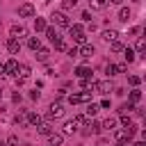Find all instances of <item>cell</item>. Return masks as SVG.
I'll return each mask as SVG.
<instances>
[{
  "label": "cell",
  "mask_w": 146,
  "mask_h": 146,
  "mask_svg": "<svg viewBox=\"0 0 146 146\" xmlns=\"http://www.w3.org/2000/svg\"><path fill=\"white\" fill-rule=\"evenodd\" d=\"M139 100H141V91H139V89H132V91H130V103L135 105V103H139Z\"/></svg>",
  "instance_id": "obj_27"
},
{
  "label": "cell",
  "mask_w": 146,
  "mask_h": 146,
  "mask_svg": "<svg viewBox=\"0 0 146 146\" xmlns=\"http://www.w3.org/2000/svg\"><path fill=\"white\" fill-rule=\"evenodd\" d=\"M0 96H2V91H0Z\"/></svg>",
  "instance_id": "obj_43"
},
{
  "label": "cell",
  "mask_w": 146,
  "mask_h": 146,
  "mask_svg": "<svg viewBox=\"0 0 146 146\" xmlns=\"http://www.w3.org/2000/svg\"><path fill=\"white\" fill-rule=\"evenodd\" d=\"M78 125H80V123H78L75 119H71V121H66V123H64V128H62V130H64L62 135H73V132L78 130Z\"/></svg>",
  "instance_id": "obj_10"
},
{
  "label": "cell",
  "mask_w": 146,
  "mask_h": 146,
  "mask_svg": "<svg viewBox=\"0 0 146 146\" xmlns=\"http://www.w3.org/2000/svg\"><path fill=\"white\" fill-rule=\"evenodd\" d=\"M75 75H78L80 80H82V78H89V75H91V68H89V66H78V68H75Z\"/></svg>",
  "instance_id": "obj_17"
},
{
  "label": "cell",
  "mask_w": 146,
  "mask_h": 146,
  "mask_svg": "<svg viewBox=\"0 0 146 146\" xmlns=\"http://www.w3.org/2000/svg\"><path fill=\"white\" fill-rule=\"evenodd\" d=\"M91 89L96 94H110L112 91V84H110V80H98V82H91Z\"/></svg>",
  "instance_id": "obj_4"
},
{
  "label": "cell",
  "mask_w": 146,
  "mask_h": 146,
  "mask_svg": "<svg viewBox=\"0 0 146 146\" xmlns=\"http://www.w3.org/2000/svg\"><path fill=\"white\" fill-rule=\"evenodd\" d=\"M7 50H9L11 55H18V50H21V41H18V39H9V41H7Z\"/></svg>",
  "instance_id": "obj_12"
},
{
  "label": "cell",
  "mask_w": 146,
  "mask_h": 146,
  "mask_svg": "<svg viewBox=\"0 0 146 146\" xmlns=\"http://www.w3.org/2000/svg\"><path fill=\"white\" fill-rule=\"evenodd\" d=\"M112 132H114V137H116V141H119L121 146H128L130 137H128V132H125V130H112Z\"/></svg>",
  "instance_id": "obj_11"
},
{
  "label": "cell",
  "mask_w": 146,
  "mask_h": 146,
  "mask_svg": "<svg viewBox=\"0 0 146 146\" xmlns=\"http://www.w3.org/2000/svg\"><path fill=\"white\" fill-rule=\"evenodd\" d=\"M7 146H18V139H16V137H14V135H11V137H9V139H7Z\"/></svg>",
  "instance_id": "obj_37"
},
{
  "label": "cell",
  "mask_w": 146,
  "mask_h": 146,
  "mask_svg": "<svg viewBox=\"0 0 146 146\" xmlns=\"http://www.w3.org/2000/svg\"><path fill=\"white\" fill-rule=\"evenodd\" d=\"M123 48H125V46H123L121 41H112V50H114V52H123Z\"/></svg>",
  "instance_id": "obj_32"
},
{
  "label": "cell",
  "mask_w": 146,
  "mask_h": 146,
  "mask_svg": "<svg viewBox=\"0 0 146 146\" xmlns=\"http://www.w3.org/2000/svg\"><path fill=\"white\" fill-rule=\"evenodd\" d=\"M78 55L84 57V59H89V57L94 55V46H91V43H82V46L78 48Z\"/></svg>",
  "instance_id": "obj_9"
},
{
  "label": "cell",
  "mask_w": 146,
  "mask_h": 146,
  "mask_svg": "<svg viewBox=\"0 0 146 146\" xmlns=\"http://www.w3.org/2000/svg\"><path fill=\"white\" fill-rule=\"evenodd\" d=\"M137 52H144V48H146V43H144V39H137Z\"/></svg>",
  "instance_id": "obj_33"
},
{
  "label": "cell",
  "mask_w": 146,
  "mask_h": 146,
  "mask_svg": "<svg viewBox=\"0 0 146 146\" xmlns=\"http://www.w3.org/2000/svg\"><path fill=\"white\" fill-rule=\"evenodd\" d=\"M96 112H98V105H94V103H89V105H87V114H84V116H87V119H91V116H94Z\"/></svg>",
  "instance_id": "obj_29"
},
{
  "label": "cell",
  "mask_w": 146,
  "mask_h": 146,
  "mask_svg": "<svg viewBox=\"0 0 146 146\" xmlns=\"http://www.w3.org/2000/svg\"><path fill=\"white\" fill-rule=\"evenodd\" d=\"M48 57H50V50L48 48H39L36 50V59L39 62H48Z\"/></svg>",
  "instance_id": "obj_18"
},
{
  "label": "cell",
  "mask_w": 146,
  "mask_h": 146,
  "mask_svg": "<svg viewBox=\"0 0 146 146\" xmlns=\"http://www.w3.org/2000/svg\"><path fill=\"white\" fill-rule=\"evenodd\" d=\"M132 110H135V105H132V103H123V105H121V110H119V112H121V114H130V112H132Z\"/></svg>",
  "instance_id": "obj_30"
},
{
  "label": "cell",
  "mask_w": 146,
  "mask_h": 146,
  "mask_svg": "<svg viewBox=\"0 0 146 146\" xmlns=\"http://www.w3.org/2000/svg\"><path fill=\"white\" fill-rule=\"evenodd\" d=\"M50 18H52V23L59 25V27H68V25H71V21H68V16H66L64 11H55Z\"/></svg>",
  "instance_id": "obj_5"
},
{
  "label": "cell",
  "mask_w": 146,
  "mask_h": 146,
  "mask_svg": "<svg viewBox=\"0 0 146 146\" xmlns=\"http://www.w3.org/2000/svg\"><path fill=\"white\" fill-rule=\"evenodd\" d=\"M87 100H91V91H78V94H71V96H68V103H71V105L87 103Z\"/></svg>",
  "instance_id": "obj_3"
},
{
  "label": "cell",
  "mask_w": 146,
  "mask_h": 146,
  "mask_svg": "<svg viewBox=\"0 0 146 146\" xmlns=\"http://www.w3.org/2000/svg\"><path fill=\"white\" fill-rule=\"evenodd\" d=\"M18 73H21L18 78H25V80H27L32 71H30V66H27V64H18Z\"/></svg>",
  "instance_id": "obj_21"
},
{
  "label": "cell",
  "mask_w": 146,
  "mask_h": 146,
  "mask_svg": "<svg viewBox=\"0 0 146 146\" xmlns=\"http://www.w3.org/2000/svg\"><path fill=\"white\" fill-rule=\"evenodd\" d=\"M119 21H123V23L130 21V9H128V7H121V9H119Z\"/></svg>",
  "instance_id": "obj_19"
},
{
  "label": "cell",
  "mask_w": 146,
  "mask_h": 146,
  "mask_svg": "<svg viewBox=\"0 0 146 146\" xmlns=\"http://www.w3.org/2000/svg\"><path fill=\"white\" fill-rule=\"evenodd\" d=\"M78 5V0H62V9H73Z\"/></svg>",
  "instance_id": "obj_31"
},
{
  "label": "cell",
  "mask_w": 146,
  "mask_h": 146,
  "mask_svg": "<svg viewBox=\"0 0 146 146\" xmlns=\"http://www.w3.org/2000/svg\"><path fill=\"white\" fill-rule=\"evenodd\" d=\"M27 48L36 52V50L41 48V41H39V36H30V39H27Z\"/></svg>",
  "instance_id": "obj_16"
},
{
  "label": "cell",
  "mask_w": 146,
  "mask_h": 146,
  "mask_svg": "<svg viewBox=\"0 0 146 146\" xmlns=\"http://www.w3.org/2000/svg\"><path fill=\"white\" fill-rule=\"evenodd\" d=\"M48 137H50V146H59V144L64 141V135H55V132H50Z\"/></svg>",
  "instance_id": "obj_24"
},
{
  "label": "cell",
  "mask_w": 146,
  "mask_h": 146,
  "mask_svg": "<svg viewBox=\"0 0 146 146\" xmlns=\"http://www.w3.org/2000/svg\"><path fill=\"white\" fill-rule=\"evenodd\" d=\"M128 82H130L132 87H137V84H139L141 80H139V75H130V78H128Z\"/></svg>",
  "instance_id": "obj_34"
},
{
  "label": "cell",
  "mask_w": 146,
  "mask_h": 146,
  "mask_svg": "<svg viewBox=\"0 0 146 146\" xmlns=\"http://www.w3.org/2000/svg\"><path fill=\"white\" fill-rule=\"evenodd\" d=\"M36 128H39V135H46V137H48V135L52 132V130H50V125H48V123H43V121H41V123H39Z\"/></svg>",
  "instance_id": "obj_28"
},
{
  "label": "cell",
  "mask_w": 146,
  "mask_h": 146,
  "mask_svg": "<svg viewBox=\"0 0 146 146\" xmlns=\"http://www.w3.org/2000/svg\"><path fill=\"white\" fill-rule=\"evenodd\" d=\"M123 57H125V62L130 64V62H135V50L132 48H123Z\"/></svg>",
  "instance_id": "obj_26"
},
{
  "label": "cell",
  "mask_w": 146,
  "mask_h": 146,
  "mask_svg": "<svg viewBox=\"0 0 146 146\" xmlns=\"http://www.w3.org/2000/svg\"><path fill=\"white\" fill-rule=\"evenodd\" d=\"M0 73H2V64H0Z\"/></svg>",
  "instance_id": "obj_41"
},
{
  "label": "cell",
  "mask_w": 146,
  "mask_h": 146,
  "mask_svg": "<svg viewBox=\"0 0 146 146\" xmlns=\"http://www.w3.org/2000/svg\"><path fill=\"white\" fill-rule=\"evenodd\" d=\"M103 39L112 43V41H116V39H119V32H116V30H105V32H103Z\"/></svg>",
  "instance_id": "obj_15"
},
{
  "label": "cell",
  "mask_w": 146,
  "mask_h": 146,
  "mask_svg": "<svg viewBox=\"0 0 146 146\" xmlns=\"http://www.w3.org/2000/svg\"><path fill=\"white\" fill-rule=\"evenodd\" d=\"M0 146H7V144H5V141H0Z\"/></svg>",
  "instance_id": "obj_40"
},
{
  "label": "cell",
  "mask_w": 146,
  "mask_h": 146,
  "mask_svg": "<svg viewBox=\"0 0 146 146\" xmlns=\"http://www.w3.org/2000/svg\"><path fill=\"white\" fill-rule=\"evenodd\" d=\"M68 32H71V36H73V41H78L80 46L82 43H87V36H84V30H82V25H68Z\"/></svg>",
  "instance_id": "obj_1"
},
{
  "label": "cell",
  "mask_w": 146,
  "mask_h": 146,
  "mask_svg": "<svg viewBox=\"0 0 146 146\" xmlns=\"http://www.w3.org/2000/svg\"><path fill=\"white\" fill-rule=\"evenodd\" d=\"M98 146H105V144H103V141H100V144H98Z\"/></svg>",
  "instance_id": "obj_42"
},
{
  "label": "cell",
  "mask_w": 146,
  "mask_h": 146,
  "mask_svg": "<svg viewBox=\"0 0 146 146\" xmlns=\"http://www.w3.org/2000/svg\"><path fill=\"white\" fill-rule=\"evenodd\" d=\"M121 123H123L125 128H128V125H132V121H130V116H128V114H123V116H121Z\"/></svg>",
  "instance_id": "obj_36"
},
{
  "label": "cell",
  "mask_w": 146,
  "mask_h": 146,
  "mask_svg": "<svg viewBox=\"0 0 146 146\" xmlns=\"http://www.w3.org/2000/svg\"><path fill=\"white\" fill-rule=\"evenodd\" d=\"M46 27H48V23L43 18H34V30L36 32H46Z\"/></svg>",
  "instance_id": "obj_20"
},
{
  "label": "cell",
  "mask_w": 146,
  "mask_h": 146,
  "mask_svg": "<svg viewBox=\"0 0 146 146\" xmlns=\"http://www.w3.org/2000/svg\"><path fill=\"white\" fill-rule=\"evenodd\" d=\"M2 73L5 75H18V62L16 59H9L7 64H2Z\"/></svg>",
  "instance_id": "obj_8"
},
{
  "label": "cell",
  "mask_w": 146,
  "mask_h": 146,
  "mask_svg": "<svg viewBox=\"0 0 146 146\" xmlns=\"http://www.w3.org/2000/svg\"><path fill=\"white\" fill-rule=\"evenodd\" d=\"M107 2H112V5H121L123 0H107Z\"/></svg>",
  "instance_id": "obj_38"
},
{
  "label": "cell",
  "mask_w": 146,
  "mask_h": 146,
  "mask_svg": "<svg viewBox=\"0 0 146 146\" xmlns=\"http://www.w3.org/2000/svg\"><path fill=\"white\" fill-rule=\"evenodd\" d=\"M18 16H21V18H32V16H34V5H32V2H23V5L18 7Z\"/></svg>",
  "instance_id": "obj_6"
},
{
  "label": "cell",
  "mask_w": 146,
  "mask_h": 146,
  "mask_svg": "<svg viewBox=\"0 0 146 146\" xmlns=\"http://www.w3.org/2000/svg\"><path fill=\"white\" fill-rule=\"evenodd\" d=\"M105 5H107V0H89L91 9H105Z\"/></svg>",
  "instance_id": "obj_25"
},
{
  "label": "cell",
  "mask_w": 146,
  "mask_h": 146,
  "mask_svg": "<svg viewBox=\"0 0 146 146\" xmlns=\"http://www.w3.org/2000/svg\"><path fill=\"white\" fill-rule=\"evenodd\" d=\"M25 119H27V123H30V125H39V123H41V116H39V114H32V112H30V114H25Z\"/></svg>",
  "instance_id": "obj_23"
},
{
  "label": "cell",
  "mask_w": 146,
  "mask_h": 146,
  "mask_svg": "<svg viewBox=\"0 0 146 146\" xmlns=\"http://www.w3.org/2000/svg\"><path fill=\"white\" fill-rule=\"evenodd\" d=\"M23 36H27V30H25V25H21V23H14V25L9 27V39H23Z\"/></svg>",
  "instance_id": "obj_2"
},
{
  "label": "cell",
  "mask_w": 146,
  "mask_h": 146,
  "mask_svg": "<svg viewBox=\"0 0 146 146\" xmlns=\"http://www.w3.org/2000/svg\"><path fill=\"white\" fill-rule=\"evenodd\" d=\"M116 123H119V121H116L114 116H110V119H105V121L100 123V128H105V130H116Z\"/></svg>",
  "instance_id": "obj_13"
},
{
  "label": "cell",
  "mask_w": 146,
  "mask_h": 146,
  "mask_svg": "<svg viewBox=\"0 0 146 146\" xmlns=\"http://www.w3.org/2000/svg\"><path fill=\"white\" fill-rule=\"evenodd\" d=\"M46 36H48L52 43H57V41H59V32H57L55 27H46Z\"/></svg>",
  "instance_id": "obj_14"
},
{
  "label": "cell",
  "mask_w": 146,
  "mask_h": 146,
  "mask_svg": "<svg viewBox=\"0 0 146 146\" xmlns=\"http://www.w3.org/2000/svg\"><path fill=\"white\" fill-rule=\"evenodd\" d=\"M55 48H57V50H59V52H64V50H68V48H66V43H64V41H57V43H55Z\"/></svg>",
  "instance_id": "obj_35"
},
{
  "label": "cell",
  "mask_w": 146,
  "mask_h": 146,
  "mask_svg": "<svg viewBox=\"0 0 146 146\" xmlns=\"http://www.w3.org/2000/svg\"><path fill=\"white\" fill-rule=\"evenodd\" d=\"M64 114V107H62V103H52L50 107H48V114H46V119L50 121V119H57V116H62Z\"/></svg>",
  "instance_id": "obj_7"
},
{
  "label": "cell",
  "mask_w": 146,
  "mask_h": 146,
  "mask_svg": "<svg viewBox=\"0 0 146 146\" xmlns=\"http://www.w3.org/2000/svg\"><path fill=\"white\" fill-rule=\"evenodd\" d=\"M105 73H107V80H110V78H114V75L119 73V66H116V64H107V66H105Z\"/></svg>",
  "instance_id": "obj_22"
},
{
  "label": "cell",
  "mask_w": 146,
  "mask_h": 146,
  "mask_svg": "<svg viewBox=\"0 0 146 146\" xmlns=\"http://www.w3.org/2000/svg\"><path fill=\"white\" fill-rule=\"evenodd\" d=\"M132 146H146V141H135Z\"/></svg>",
  "instance_id": "obj_39"
}]
</instances>
